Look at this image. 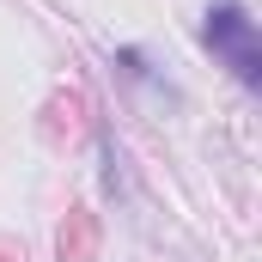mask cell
I'll use <instances>...</instances> for the list:
<instances>
[{
	"mask_svg": "<svg viewBox=\"0 0 262 262\" xmlns=\"http://www.w3.org/2000/svg\"><path fill=\"white\" fill-rule=\"evenodd\" d=\"M201 43L232 67V79L244 92H262V43H256V18L244 0H213L201 12Z\"/></svg>",
	"mask_w": 262,
	"mask_h": 262,
	"instance_id": "cell-1",
	"label": "cell"
}]
</instances>
